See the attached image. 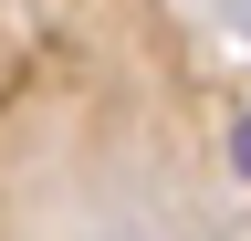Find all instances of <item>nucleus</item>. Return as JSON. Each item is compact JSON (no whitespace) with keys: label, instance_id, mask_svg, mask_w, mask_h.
Listing matches in <instances>:
<instances>
[{"label":"nucleus","instance_id":"obj_1","mask_svg":"<svg viewBox=\"0 0 251 241\" xmlns=\"http://www.w3.org/2000/svg\"><path fill=\"white\" fill-rule=\"evenodd\" d=\"M230 168L251 178V115H241V126H230Z\"/></svg>","mask_w":251,"mask_h":241}]
</instances>
